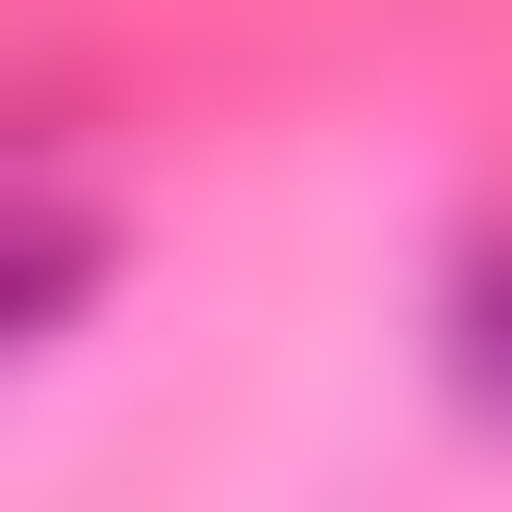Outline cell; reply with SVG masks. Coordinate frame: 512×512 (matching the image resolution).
<instances>
[{
	"instance_id": "obj_1",
	"label": "cell",
	"mask_w": 512,
	"mask_h": 512,
	"mask_svg": "<svg viewBox=\"0 0 512 512\" xmlns=\"http://www.w3.org/2000/svg\"><path fill=\"white\" fill-rule=\"evenodd\" d=\"M103 282H128V231H103V205H77V180H0V359H52Z\"/></svg>"
},
{
	"instance_id": "obj_2",
	"label": "cell",
	"mask_w": 512,
	"mask_h": 512,
	"mask_svg": "<svg viewBox=\"0 0 512 512\" xmlns=\"http://www.w3.org/2000/svg\"><path fill=\"white\" fill-rule=\"evenodd\" d=\"M436 384L512 436V231H461V282H436Z\"/></svg>"
}]
</instances>
